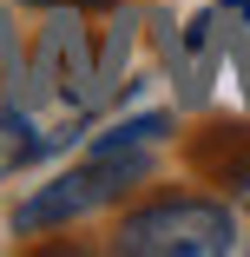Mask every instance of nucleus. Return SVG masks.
<instances>
[{
    "label": "nucleus",
    "instance_id": "obj_3",
    "mask_svg": "<svg viewBox=\"0 0 250 257\" xmlns=\"http://www.w3.org/2000/svg\"><path fill=\"white\" fill-rule=\"evenodd\" d=\"M40 73L53 79L73 106H92L99 99V73H92V46H86V33H79V20L73 14H60L53 27H46V40H40Z\"/></svg>",
    "mask_w": 250,
    "mask_h": 257
},
{
    "label": "nucleus",
    "instance_id": "obj_5",
    "mask_svg": "<svg viewBox=\"0 0 250 257\" xmlns=\"http://www.w3.org/2000/svg\"><path fill=\"white\" fill-rule=\"evenodd\" d=\"M165 132H171L165 112H145V119H125L119 132H106V139H99V152H119V145H158Z\"/></svg>",
    "mask_w": 250,
    "mask_h": 257
},
{
    "label": "nucleus",
    "instance_id": "obj_6",
    "mask_svg": "<svg viewBox=\"0 0 250 257\" xmlns=\"http://www.w3.org/2000/svg\"><path fill=\"white\" fill-rule=\"evenodd\" d=\"M33 7H99V0H33Z\"/></svg>",
    "mask_w": 250,
    "mask_h": 257
},
{
    "label": "nucleus",
    "instance_id": "obj_4",
    "mask_svg": "<svg viewBox=\"0 0 250 257\" xmlns=\"http://www.w3.org/2000/svg\"><path fill=\"white\" fill-rule=\"evenodd\" d=\"M33 152H40V139L27 132V119L0 106V178H7V172H20V165L33 159Z\"/></svg>",
    "mask_w": 250,
    "mask_h": 257
},
{
    "label": "nucleus",
    "instance_id": "obj_2",
    "mask_svg": "<svg viewBox=\"0 0 250 257\" xmlns=\"http://www.w3.org/2000/svg\"><path fill=\"white\" fill-rule=\"evenodd\" d=\"M145 172H152V159H145V145H119V152H99L92 159L53 185H40L20 211H14V231H53V224H73L86 211H99V204H112L119 191H132Z\"/></svg>",
    "mask_w": 250,
    "mask_h": 257
},
{
    "label": "nucleus",
    "instance_id": "obj_1",
    "mask_svg": "<svg viewBox=\"0 0 250 257\" xmlns=\"http://www.w3.org/2000/svg\"><path fill=\"white\" fill-rule=\"evenodd\" d=\"M112 244L125 257H224L237 250V218L211 198H158L132 211Z\"/></svg>",
    "mask_w": 250,
    "mask_h": 257
}]
</instances>
